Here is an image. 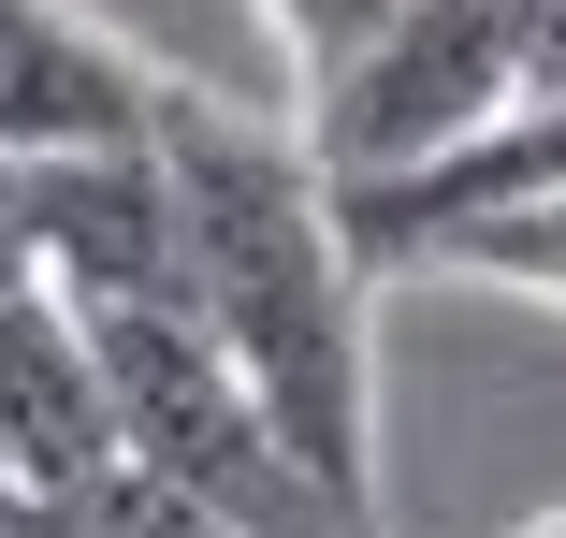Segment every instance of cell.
Listing matches in <instances>:
<instances>
[{
	"instance_id": "cell-1",
	"label": "cell",
	"mask_w": 566,
	"mask_h": 538,
	"mask_svg": "<svg viewBox=\"0 0 566 538\" xmlns=\"http://www.w3.org/2000/svg\"><path fill=\"white\" fill-rule=\"evenodd\" d=\"M160 161H175V306L248 364L276 437L319 466V495L378 509V364H364V248L334 175L218 102L160 87Z\"/></svg>"
},
{
	"instance_id": "cell-2",
	"label": "cell",
	"mask_w": 566,
	"mask_h": 538,
	"mask_svg": "<svg viewBox=\"0 0 566 538\" xmlns=\"http://www.w3.org/2000/svg\"><path fill=\"white\" fill-rule=\"evenodd\" d=\"M87 350H102V393H117V466H146L203 524H233V538H364L378 524L349 495H319V466L276 437V407L248 393V364L218 350L175 291L160 306H102Z\"/></svg>"
},
{
	"instance_id": "cell-3",
	"label": "cell",
	"mask_w": 566,
	"mask_h": 538,
	"mask_svg": "<svg viewBox=\"0 0 566 538\" xmlns=\"http://www.w3.org/2000/svg\"><path fill=\"white\" fill-rule=\"evenodd\" d=\"M523 102V44H509V0H392V15L305 73V161L334 189H378V175H421L450 146H480Z\"/></svg>"
},
{
	"instance_id": "cell-4",
	"label": "cell",
	"mask_w": 566,
	"mask_h": 538,
	"mask_svg": "<svg viewBox=\"0 0 566 538\" xmlns=\"http://www.w3.org/2000/svg\"><path fill=\"white\" fill-rule=\"evenodd\" d=\"M30 262L87 320L102 306H160L175 291V161H160V132L30 161Z\"/></svg>"
},
{
	"instance_id": "cell-5",
	"label": "cell",
	"mask_w": 566,
	"mask_h": 538,
	"mask_svg": "<svg viewBox=\"0 0 566 538\" xmlns=\"http://www.w3.org/2000/svg\"><path fill=\"white\" fill-rule=\"evenodd\" d=\"M102 466H117V393H102L87 306L0 291V480L15 495H73Z\"/></svg>"
},
{
	"instance_id": "cell-6",
	"label": "cell",
	"mask_w": 566,
	"mask_h": 538,
	"mask_svg": "<svg viewBox=\"0 0 566 538\" xmlns=\"http://www.w3.org/2000/svg\"><path fill=\"white\" fill-rule=\"evenodd\" d=\"M132 132H160V87L102 44L73 0H0V161L132 146Z\"/></svg>"
},
{
	"instance_id": "cell-7",
	"label": "cell",
	"mask_w": 566,
	"mask_h": 538,
	"mask_svg": "<svg viewBox=\"0 0 566 538\" xmlns=\"http://www.w3.org/2000/svg\"><path fill=\"white\" fill-rule=\"evenodd\" d=\"M421 262H450V277H494V291H537V306H566V189H537V204H494V219L436 234Z\"/></svg>"
},
{
	"instance_id": "cell-8",
	"label": "cell",
	"mask_w": 566,
	"mask_h": 538,
	"mask_svg": "<svg viewBox=\"0 0 566 538\" xmlns=\"http://www.w3.org/2000/svg\"><path fill=\"white\" fill-rule=\"evenodd\" d=\"M30 538H233V524H203L189 495H160L146 466H102L73 495H30Z\"/></svg>"
},
{
	"instance_id": "cell-9",
	"label": "cell",
	"mask_w": 566,
	"mask_h": 538,
	"mask_svg": "<svg viewBox=\"0 0 566 538\" xmlns=\"http://www.w3.org/2000/svg\"><path fill=\"white\" fill-rule=\"evenodd\" d=\"M378 15H392V0H262V30H276V44H291L305 73H319V59H349V44H364Z\"/></svg>"
},
{
	"instance_id": "cell-10",
	"label": "cell",
	"mask_w": 566,
	"mask_h": 538,
	"mask_svg": "<svg viewBox=\"0 0 566 538\" xmlns=\"http://www.w3.org/2000/svg\"><path fill=\"white\" fill-rule=\"evenodd\" d=\"M509 44H523V87H566V0H509Z\"/></svg>"
},
{
	"instance_id": "cell-11",
	"label": "cell",
	"mask_w": 566,
	"mask_h": 538,
	"mask_svg": "<svg viewBox=\"0 0 566 538\" xmlns=\"http://www.w3.org/2000/svg\"><path fill=\"white\" fill-rule=\"evenodd\" d=\"M0 291H44V262H30V161H0Z\"/></svg>"
},
{
	"instance_id": "cell-12",
	"label": "cell",
	"mask_w": 566,
	"mask_h": 538,
	"mask_svg": "<svg viewBox=\"0 0 566 538\" xmlns=\"http://www.w3.org/2000/svg\"><path fill=\"white\" fill-rule=\"evenodd\" d=\"M523 538H566V524H523Z\"/></svg>"
}]
</instances>
